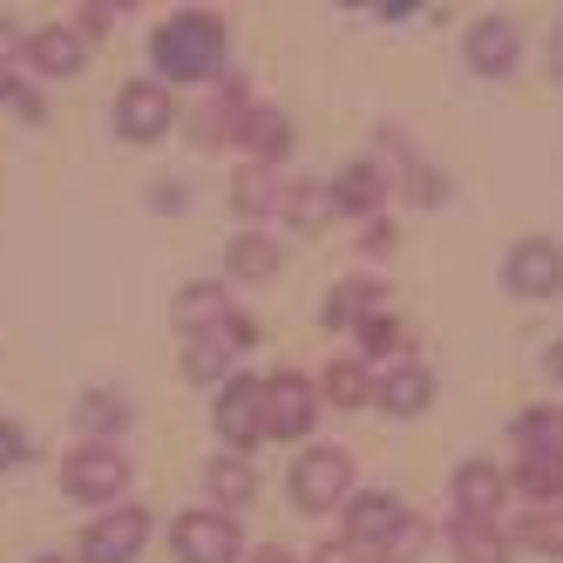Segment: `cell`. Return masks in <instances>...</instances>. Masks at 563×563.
Instances as JSON below:
<instances>
[{"label": "cell", "mask_w": 563, "mask_h": 563, "mask_svg": "<svg viewBox=\"0 0 563 563\" xmlns=\"http://www.w3.org/2000/svg\"><path fill=\"white\" fill-rule=\"evenodd\" d=\"M374 394H380V408H387V415H428V400H434V374L421 367V360H408V367H394Z\"/></svg>", "instance_id": "16"}, {"label": "cell", "mask_w": 563, "mask_h": 563, "mask_svg": "<svg viewBox=\"0 0 563 563\" xmlns=\"http://www.w3.org/2000/svg\"><path fill=\"white\" fill-rule=\"evenodd\" d=\"M400 522H408V509H400L387 489H360V496H346V543H387Z\"/></svg>", "instance_id": "12"}, {"label": "cell", "mask_w": 563, "mask_h": 563, "mask_svg": "<svg viewBox=\"0 0 563 563\" xmlns=\"http://www.w3.org/2000/svg\"><path fill=\"white\" fill-rule=\"evenodd\" d=\"M150 543V509H109L82 537V563H130Z\"/></svg>", "instance_id": "9"}, {"label": "cell", "mask_w": 563, "mask_h": 563, "mask_svg": "<svg viewBox=\"0 0 563 563\" xmlns=\"http://www.w3.org/2000/svg\"><path fill=\"white\" fill-rule=\"evenodd\" d=\"M14 462H27V434L14 421H0V468H14Z\"/></svg>", "instance_id": "32"}, {"label": "cell", "mask_w": 563, "mask_h": 563, "mask_svg": "<svg viewBox=\"0 0 563 563\" xmlns=\"http://www.w3.org/2000/svg\"><path fill=\"white\" fill-rule=\"evenodd\" d=\"M34 563H75V556H34Z\"/></svg>", "instance_id": "41"}, {"label": "cell", "mask_w": 563, "mask_h": 563, "mask_svg": "<svg viewBox=\"0 0 563 563\" xmlns=\"http://www.w3.org/2000/svg\"><path fill=\"white\" fill-rule=\"evenodd\" d=\"M278 211H286L299 231H319L340 205H333V184H286V190H278Z\"/></svg>", "instance_id": "21"}, {"label": "cell", "mask_w": 563, "mask_h": 563, "mask_svg": "<svg viewBox=\"0 0 563 563\" xmlns=\"http://www.w3.org/2000/svg\"><path fill=\"white\" fill-rule=\"evenodd\" d=\"M8 96H14V82H8V75H0V102H8Z\"/></svg>", "instance_id": "40"}, {"label": "cell", "mask_w": 563, "mask_h": 563, "mask_svg": "<svg viewBox=\"0 0 563 563\" xmlns=\"http://www.w3.org/2000/svg\"><path fill=\"white\" fill-rule=\"evenodd\" d=\"M170 550H177V563H238V556H245V537H238L231 516L190 509V516L170 522Z\"/></svg>", "instance_id": "3"}, {"label": "cell", "mask_w": 563, "mask_h": 563, "mask_svg": "<svg viewBox=\"0 0 563 563\" xmlns=\"http://www.w3.org/2000/svg\"><path fill=\"white\" fill-rule=\"evenodd\" d=\"M550 75L563 82V21H556V34H550Z\"/></svg>", "instance_id": "37"}, {"label": "cell", "mask_w": 563, "mask_h": 563, "mask_svg": "<svg viewBox=\"0 0 563 563\" xmlns=\"http://www.w3.org/2000/svg\"><path fill=\"white\" fill-rule=\"evenodd\" d=\"M387 197V177L374 170V164H353V170H340V184H333V205L340 211H374Z\"/></svg>", "instance_id": "25"}, {"label": "cell", "mask_w": 563, "mask_h": 563, "mask_svg": "<svg viewBox=\"0 0 563 563\" xmlns=\"http://www.w3.org/2000/svg\"><path fill=\"white\" fill-rule=\"evenodd\" d=\"M312 563H367V556H360V543L333 537V543H319V550H312Z\"/></svg>", "instance_id": "33"}, {"label": "cell", "mask_w": 563, "mask_h": 563, "mask_svg": "<svg viewBox=\"0 0 563 563\" xmlns=\"http://www.w3.org/2000/svg\"><path fill=\"white\" fill-rule=\"evenodd\" d=\"M238 143H245L258 164H272V156H286V150H292V123H286L278 109H265V102H258V109L238 115Z\"/></svg>", "instance_id": "17"}, {"label": "cell", "mask_w": 563, "mask_h": 563, "mask_svg": "<svg viewBox=\"0 0 563 563\" xmlns=\"http://www.w3.org/2000/svg\"><path fill=\"white\" fill-rule=\"evenodd\" d=\"M115 21V8H102V0H96V8H82V42H89V34H102Z\"/></svg>", "instance_id": "35"}, {"label": "cell", "mask_w": 563, "mask_h": 563, "mask_svg": "<svg viewBox=\"0 0 563 563\" xmlns=\"http://www.w3.org/2000/svg\"><path fill=\"white\" fill-rule=\"evenodd\" d=\"M449 543H455V563H509V543L496 537V522H455Z\"/></svg>", "instance_id": "24"}, {"label": "cell", "mask_w": 563, "mask_h": 563, "mask_svg": "<svg viewBox=\"0 0 563 563\" xmlns=\"http://www.w3.org/2000/svg\"><path fill=\"white\" fill-rule=\"evenodd\" d=\"M27 62H34V75H48V82H68V75H82L89 42L75 27H42V34H27Z\"/></svg>", "instance_id": "13"}, {"label": "cell", "mask_w": 563, "mask_h": 563, "mask_svg": "<svg viewBox=\"0 0 563 563\" xmlns=\"http://www.w3.org/2000/svg\"><path fill=\"white\" fill-rule=\"evenodd\" d=\"M503 496H509V475L496 462H462L455 468V509H462L455 522H496Z\"/></svg>", "instance_id": "10"}, {"label": "cell", "mask_w": 563, "mask_h": 563, "mask_svg": "<svg viewBox=\"0 0 563 563\" xmlns=\"http://www.w3.org/2000/svg\"><path fill=\"white\" fill-rule=\"evenodd\" d=\"M205 496L218 503V516H224V509H245V503L258 496V468H252L245 455H218V462L205 468Z\"/></svg>", "instance_id": "14"}, {"label": "cell", "mask_w": 563, "mask_h": 563, "mask_svg": "<svg viewBox=\"0 0 563 563\" xmlns=\"http://www.w3.org/2000/svg\"><path fill=\"white\" fill-rule=\"evenodd\" d=\"M543 374H550V380H563V340H556V346L543 353Z\"/></svg>", "instance_id": "38"}, {"label": "cell", "mask_w": 563, "mask_h": 563, "mask_svg": "<svg viewBox=\"0 0 563 563\" xmlns=\"http://www.w3.org/2000/svg\"><path fill=\"white\" fill-rule=\"evenodd\" d=\"M8 55H21V27H14V21H0V62H8Z\"/></svg>", "instance_id": "36"}, {"label": "cell", "mask_w": 563, "mask_h": 563, "mask_svg": "<svg viewBox=\"0 0 563 563\" xmlns=\"http://www.w3.org/2000/svg\"><path fill=\"white\" fill-rule=\"evenodd\" d=\"M211 428L224 434V449H252L265 434V380H231L211 408Z\"/></svg>", "instance_id": "8"}, {"label": "cell", "mask_w": 563, "mask_h": 563, "mask_svg": "<svg viewBox=\"0 0 563 563\" xmlns=\"http://www.w3.org/2000/svg\"><path fill=\"white\" fill-rule=\"evenodd\" d=\"M408 190L421 197V205H441V170H428V164H421V170H408Z\"/></svg>", "instance_id": "34"}, {"label": "cell", "mask_w": 563, "mask_h": 563, "mask_svg": "<svg viewBox=\"0 0 563 563\" xmlns=\"http://www.w3.org/2000/svg\"><path fill=\"white\" fill-rule=\"evenodd\" d=\"M170 123H177V109H170L164 82H123V96H115V130L130 143H164Z\"/></svg>", "instance_id": "6"}, {"label": "cell", "mask_w": 563, "mask_h": 563, "mask_svg": "<svg viewBox=\"0 0 563 563\" xmlns=\"http://www.w3.org/2000/svg\"><path fill=\"white\" fill-rule=\"evenodd\" d=\"M123 482H130V462H123V449H109V441H89V449H75L62 462V489L75 503H115Z\"/></svg>", "instance_id": "4"}, {"label": "cell", "mask_w": 563, "mask_h": 563, "mask_svg": "<svg viewBox=\"0 0 563 563\" xmlns=\"http://www.w3.org/2000/svg\"><path fill=\"white\" fill-rule=\"evenodd\" d=\"M252 563H292V556H286V550H258Z\"/></svg>", "instance_id": "39"}, {"label": "cell", "mask_w": 563, "mask_h": 563, "mask_svg": "<svg viewBox=\"0 0 563 563\" xmlns=\"http://www.w3.org/2000/svg\"><path fill=\"white\" fill-rule=\"evenodd\" d=\"M516 543H522V550H543V556H563V503L522 516V522H516Z\"/></svg>", "instance_id": "27"}, {"label": "cell", "mask_w": 563, "mask_h": 563, "mask_svg": "<svg viewBox=\"0 0 563 563\" xmlns=\"http://www.w3.org/2000/svg\"><path fill=\"white\" fill-rule=\"evenodd\" d=\"M123 421H130V408H123L115 394H89V400H82V428H89V434H115Z\"/></svg>", "instance_id": "28"}, {"label": "cell", "mask_w": 563, "mask_h": 563, "mask_svg": "<svg viewBox=\"0 0 563 563\" xmlns=\"http://www.w3.org/2000/svg\"><path fill=\"white\" fill-rule=\"evenodd\" d=\"M516 55H522V34H516L509 14H482V21L468 27V68H475V75H509Z\"/></svg>", "instance_id": "11"}, {"label": "cell", "mask_w": 563, "mask_h": 563, "mask_svg": "<svg viewBox=\"0 0 563 563\" xmlns=\"http://www.w3.org/2000/svg\"><path fill=\"white\" fill-rule=\"evenodd\" d=\"M224 272L238 278V286H265V278L278 272V245L265 231H238L231 245H224Z\"/></svg>", "instance_id": "15"}, {"label": "cell", "mask_w": 563, "mask_h": 563, "mask_svg": "<svg viewBox=\"0 0 563 563\" xmlns=\"http://www.w3.org/2000/svg\"><path fill=\"white\" fill-rule=\"evenodd\" d=\"M150 62L164 82H211L224 68V21L211 8H184L177 21L150 34Z\"/></svg>", "instance_id": "1"}, {"label": "cell", "mask_w": 563, "mask_h": 563, "mask_svg": "<svg viewBox=\"0 0 563 563\" xmlns=\"http://www.w3.org/2000/svg\"><path fill=\"white\" fill-rule=\"evenodd\" d=\"M380 306V278H340L327 299V327H367Z\"/></svg>", "instance_id": "20"}, {"label": "cell", "mask_w": 563, "mask_h": 563, "mask_svg": "<svg viewBox=\"0 0 563 563\" xmlns=\"http://www.w3.org/2000/svg\"><path fill=\"white\" fill-rule=\"evenodd\" d=\"M319 387H327L333 408H367V394H374V387H367V367H360V360H333Z\"/></svg>", "instance_id": "26"}, {"label": "cell", "mask_w": 563, "mask_h": 563, "mask_svg": "<svg viewBox=\"0 0 563 563\" xmlns=\"http://www.w3.org/2000/svg\"><path fill=\"white\" fill-rule=\"evenodd\" d=\"M231 360H238V346L224 340V327H218V333H190V340H184V380H205V387H211V380L231 374Z\"/></svg>", "instance_id": "19"}, {"label": "cell", "mask_w": 563, "mask_h": 563, "mask_svg": "<svg viewBox=\"0 0 563 563\" xmlns=\"http://www.w3.org/2000/svg\"><path fill=\"white\" fill-rule=\"evenodd\" d=\"M170 312H177V327L190 340V333H218L224 319H231V299H224V286H184Z\"/></svg>", "instance_id": "18"}, {"label": "cell", "mask_w": 563, "mask_h": 563, "mask_svg": "<svg viewBox=\"0 0 563 563\" xmlns=\"http://www.w3.org/2000/svg\"><path fill=\"white\" fill-rule=\"evenodd\" d=\"M516 449L522 455H563V408H522L516 415Z\"/></svg>", "instance_id": "22"}, {"label": "cell", "mask_w": 563, "mask_h": 563, "mask_svg": "<svg viewBox=\"0 0 563 563\" xmlns=\"http://www.w3.org/2000/svg\"><path fill=\"white\" fill-rule=\"evenodd\" d=\"M516 489L537 503H563V455H516Z\"/></svg>", "instance_id": "23"}, {"label": "cell", "mask_w": 563, "mask_h": 563, "mask_svg": "<svg viewBox=\"0 0 563 563\" xmlns=\"http://www.w3.org/2000/svg\"><path fill=\"white\" fill-rule=\"evenodd\" d=\"M394 346H400V327H394L387 312H374L367 327H360V353H394Z\"/></svg>", "instance_id": "30"}, {"label": "cell", "mask_w": 563, "mask_h": 563, "mask_svg": "<svg viewBox=\"0 0 563 563\" xmlns=\"http://www.w3.org/2000/svg\"><path fill=\"white\" fill-rule=\"evenodd\" d=\"M503 286L516 299H550V292H563V245H550V238H522V245H509Z\"/></svg>", "instance_id": "5"}, {"label": "cell", "mask_w": 563, "mask_h": 563, "mask_svg": "<svg viewBox=\"0 0 563 563\" xmlns=\"http://www.w3.org/2000/svg\"><path fill=\"white\" fill-rule=\"evenodd\" d=\"M312 421H319V394H312V380H299L292 367L272 374V380H265V434L292 441V434H312Z\"/></svg>", "instance_id": "7"}, {"label": "cell", "mask_w": 563, "mask_h": 563, "mask_svg": "<svg viewBox=\"0 0 563 563\" xmlns=\"http://www.w3.org/2000/svg\"><path fill=\"white\" fill-rule=\"evenodd\" d=\"M231 205H238V211H265V205H278V190H272V177H265V170H252L245 184L231 190Z\"/></svg>", "instance_id": "29"}, {"label": "cell", "mask_w": 563, "mask_h": 563, "mask_svg": "<svg viewBox=\"0 0 563 563\" xmlns=\"http://www.w3.org/2000/svg\"><path fill=\"white\" fill-rule=\"evenodd\" d=\"M292 503L306 509V516H327V509H346V489H353V462H346V449H306L299 462H292Z\"/></svg>", "instance_id": "2"}, {"label": "cell", "mask_w": 563, "mask_h": 563, "mask_svg": "<svg viewBox=\"0 0 563 563\" xmlns=\"http://www.w3.org/2000/svg\"><path fill=\"white\" fill-rule=\"evenodd\" d=\"M415 556H421V522L408 516V522L387 537V556H380V563H415Z\"/></svg>", "instance_id": "31"}]
</instances>
